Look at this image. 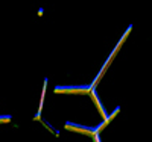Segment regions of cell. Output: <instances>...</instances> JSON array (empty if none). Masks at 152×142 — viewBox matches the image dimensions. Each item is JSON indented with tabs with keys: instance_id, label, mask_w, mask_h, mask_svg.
<instances>
[{
	"instance_id": "cell-1",
	"label": "cell",
	"mask_w": 152,
	"mask_h": 142,
	"mask_svg": "<svg viewBox=\"0 0 152 142\" xmlns=\"http://www.w3.org/2000/svg\"><path fill=\"white\" fill-rule=\"evenodd\" d=\"M91 86H76V88H67V86H56L55 92H88Z\"/></svg>"
},
{
	"instance_id": "cell-2",
	"label": "cell",
	"mask_w": 152,
	"mask_h": 142,
	"mask_svg": "<svg viewBox=\"0 0 152 142\" xmlns=\"http://www.w3.org/2000/svg\"><path fill=\"white\" fill-rule=\"evenodd\" d=\"M67 128H70V130H75L78 133H94L90 127H81V125H76V124H72V123H67L66 124Z\"/></svg>"
},
{
	"instance_id": "cell-3",
	"label": "cell",
	"mask_w": 152,
	"mask_h": 142,
	"mask_svg": "<svg viewBox=\"0 0 152 142\" xmlns=\"http://www.w3.org/2000/svg\"><path fill=\"white\" fill-rule=\"evenodd\" d=\"M91 97H93V100H94V103H96V106H97L99 112L102 113V117H105V118H107V112H105V109H104V106H102V103L99 101V98H97V95H96V92H94V91L91 92Z\"/></svg>"
},
{
	"instance_id": "cell-4",
	"label": "cell",
	"mask_w": 152,
	"mask_h": 142,
	"mask_svg": "<svg viewBox=\"0 0 152 142\" xmlns=\"http://www.w3.org/2000/svg\"><path fill=\"white\" fill-rule=\"evenodd\" d=\"M9 120H11L9 115H5V117H0V123H8Z\"/></svg>"
}]
</instances>
